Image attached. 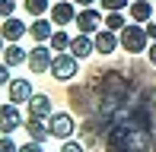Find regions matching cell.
<instances>
[{
  "instance_id": "cell-1",
  "label": "cell",
  "mask_w": 156,
  "mask_h": 152,
  "mask_svg": "<svg viewBox=\"0 0 156 152\" xmlns=\"http://www.w3.org/2000/svg\"><path fill=\"white\" fill-rule=\"evenodd\" d=\"M147 45H150V35H147V25L144 22H134L121 29V48L127 54H144Z\"/></svg>"
},
{
  "instance_id": "cell-2",
  "label": "cell",
  "mask_w": 156,
  "mask_h": 152,
  "mask_svg": "<svg viewBox=\"0 0 156 152\" xmlns=\"http://www.w3.org/2000/svg\"><path fill=\"white\" fill-rule=\"evenodd\" d=\"M76 54L73 51H58L54 54V64H51V76L54 79H61V82H67V79H76Z\"/></svg>"
},
{
  "instance_id": "cell-3",
  "label": "cell",
  "mask_w": 156,
  "mask_h": 152,
  "mask_svg": "<svg viewBox=\"0 0 156 152\" xmlns=\"http://www.w3.org/2000/svg\"><path fill=\"white\" fill-rule=\"evenodd\" d=\"M54 48H45V41H38V45L29 51V70L32 73H48L51 70V64H54Z\"/></svg>"
},
{
  "instance_id": "cell-4",
  "label": "cell",
  "mask_w": 156,
  "mask_h": 152,
  "mask_svg": "<svg viewBox=\"0 0 156 152\" xmlns=\"http://www.w3.org/2000/svg\"><path fill=\"white\" fill-rule=\"evenodd\" d=\"M102 25H105V19H102V13H99L96 6H83V10L76 13V29H80V32H89V35H96Z\"/></svg>"
},
{
  "instance_id": "cell-5",
  "label": "cell",
  "mask_w": 156,
  "mask_h": 152,
  "mask_svg": "<svg viewBox=\"0 0 156 152\" xmlns=\"http://www.w3.org/2000/svg\"><path fill=\"white\" fill-rule=\"evenodd\" d=\"M48 127H51V136H58V140H67V136L76 130V124H73V114L58 111V114L48 117Z\"/></svg>"
},
{
  "instance_id": "cell-6",
  "label": "cell",
  "mask_w": 156,
  "mask_h": 152,
  "mask_svg": "<svg viewBox=\"0 0 156 152\" xmlns=\"http://www.w3.org/2000/svg\"><path fill=\"white\" fill-rule=\"evenodd\" d=\"M93 38H96V54H115L121 48V35H115V29H108V25H102Z\"/></svg>"
},
{
  "instance_id": "cell-7",
  "label": "cell",
  "mask_w": 156,
  "mask_h": 152,
  "mask_svg": "<svg viewBox=\"0 0 156 152\" xmlns=\"http://www.w3.org/2000/svg\"><path fill=\"white\" fill-rule=\"evenodd\" d=\"M23 127V114H19L16 101H10V105L0 108V133H13V130Z\"/></svg>"
},
{
  "instance_id": "cell-8",
  "label": "cell",
  "mask_w": 156,
  "mask_h": 152,
  "mask_svg": "<svg viewBox=\"0 0 156 152\" xmlns=\"http://www.w3.org/2000/svg\"><path fill=\"white\" fill-rule=\"evenodd\" d=\"M6 95H10V101H16V105H29L32 98V79H10V86H6Z\"/></svg>"
},
{
  "instance_id": "cell-9",
  "label": "cell",
  "mask_w": 156,
  "mask_h": 152,
  "mask_svg": "<svg viewBox=\"0 0 156 152\" xmlns=\"http://www.w3.org/2000/svg\"><path fill=\"white\" fill-rule=\"evenodd\" d=\"M51 19H54V25L76 22V6L67 3V0H54V3H51Z\"/></svg>"
},
{
  "instance_id": "cell-10",
  "label": "cell",
  "mask_w": 156,
  "mask_h": 152,
  "mask_svg": "<svg viewBox=\"0 0 156 152\" xmlns=\"http://www.w3.org/2000/svg\"><path fill=\"white\" fill-rule=\"evenodd\" d=\"M70 51H73L76 57H89V54H96V38L89 35V32H76V35L70 38Z\"/></svg>"
},
{
  "instance_id": "cell-11",
  "label": "cell",
  "mask_w": 156,
  "mask_h": 152,
  "mask_svg": "<svg viewBox=\"0 0 156 152\" xmlns=\"http://www.w3.org/2000/svg\"><path fill=\"white\" fill-rule=\"evenodd\" d=\"M0 32H3L6 41H19L26 32H29V25H26L23 19H16V16H3V29H0Z\"/></svg>"
},
{
  "instance_id": "cell-12",
  "label": "cell",
  "mask_w": 156,
  "mask_h": 152,
  "mask_svg": "<svg viewBox=\"0 0 156 152\" xmlns=\"http://www.w3.org/2000/svg\"><path fill=\"white\" fill-rule=\"evenodd\" d=\"M26 133H29L32 140H38V143L51 140V127L45 124V117H29V121H26Z\"/></svg>"
},
{
  "instance_id": "cell-13",
  "label": "cell",
  "mask_w": 156,
  "mask_h": 152,
  "mask_svg": "<svg viewBox=\"0 0 156 152\" xmlns=\"http://www.w3.org/2000/svg\"><path fill=\"white\" fill-rule=\"evenodd\" d=\"M51 22H54V19H45V16H35V22L29 25V35H32L35 41H51V35H54Z\"/></svg>"
},
{
  "instance_id": "cell-14",
  "label": "cell",
  "mask_w": 156,
  "mask_h": 152,
  "mask_svg": "<svg viewBox=\"0 0 156 152\" xmlns=\"http://www.w3.org/2000/svg\"><path fill=\"white\" fill-rule=\"evenodd\" d=\"M54 111H51V98L48 95H32L29 98V117H51Z\"/></svg>"
},
{
  "instance_id": "cell-15",
  "label": "cell",
  "mask_w": 156,
  "mask_h": 152,
  "mask_svg": "<svg viewBox=\"0 0 156 152\" xmlns=\"http://www.w3.org/2000/svg\"><path fill=\"white\" fill-rule=\"evenodd\" d=\"M3 64L19 67V64H29V51L19 48V41H6V51H3Z\"/></svg>"
},
{
  "instance_id": "cell-16",
  "label": "cell",
  "mask_w": 156,
  "mask_h": 152,
  "mask_svg": "<svg viewBox=\"0 0 156 152\" xmlns=\"http://www.w3.org/2000/svg\"><path fill=\"white\" fill-rule=\"evenodd\" d=\"M127 13H131L134 22H150L153 19V0H134L127 6Z\"/></svg>"
},
{
  "instance_id": "cell-17",
  "label": "cell",
  "mask_w": 156,
  "mask_h": 152,
  "mask_svg": "<svg viewBox=\"0 0 156 152\" xmlns=\"http://www.w3.org/2000/svg\"><path fill=\"white\" fill-rule=\"evenodd\" d=\"M51 48H54V51H70V35L64 32V25H58V29H54V35H51Z\"/></svg>"
},
{
  "instance_id": "cell-18",
  "label": "cell",
  "mask_w": 156,
  "mask_h": 152,
  "mask_svg": "<svg viewBox=\"0 0 156 152\" xmlns=\"http://www.w3.org/2000/svg\"><path fill=\"white\" fill-rule=\"evenodd\" d=\"M26 13H29V16H45L48 10H51V0H26Z\"/></svg>"
},
{
  "instance_id": "cell-19",
  "label": "cell",
  "mask_w": 156,
  "mask_h": 152,
  "mask_svg": "<svg viewBox=\"0 0 156 152\" xmlns=\"http://www.w3.org/2000/svg\"><path fill=\"white\" fill-rule=\"evenodd\" d=\"M105 25H108V29H115V32H121L124 25H127V22H124V13H121V10H112L108 16H105Z\"/></svg>"
},
{
  "instance_id": "cell-20",
  "label": "cell",
  "mask_w": 156,
  "mask_h": 152,
  "mask_svg": "<svg viewBox=\"0 0 156 152\" xmlns=\"http://www.w3.org/2000/svg\"><path fill=\"white\" fill-rule=\"evenodd\" d=\"M124 6H131L127 0H102V10L112 13V10H124Z\"/></svg>"
},
{
  "instance_id": "cell-21",
  "label": "cell",
  "mask_w": 156,
  "mask_h": 152,
  "mask_svg": "<svg viewBox=\"0 0 156 152\" xmlns=\"http://www.w3.org/2000/svg\"><path fill=\"white\" fill-rule=\"evenodd\" d=\"M0 13H3V16H13V13H16V0H0Z\"/></svg>"
},
{
  "instance_id": "cell-22",
  "label": "cell",
  "mask_w": 156,
  "mask_h": 152,
  "mask_svg": "<svg viewBox=\"0 0 156 152\" xmlns=\"http://www.w3.org/2000/svg\"><path fill=\"white\" fill-rule=\"evenodd\" d=\"M61 149H64V152H83V143H76V140H67Z\"/></svg>"
},
{
  "instance_id": "cell-23",
  "label": "cell",
  "mask_w": 156,
  "mask_h": 152,
  "mask_svg": "<svg viewBox=\"0 0 156 152\" xmlns=\"http://www.w3.org/2000/svg\"><path fill=\"white\" fill-rule=\"evenodd\" d=\"M10 79H13V76H10V64H3V67H0V82L10 86Z\"/></svg>"
},
{
  "instance_id": "cell-24",
  "label": "cell",
  "mask_w": 156,
  "mask_h": 152,
  "mask_svg": "<svg viewBox=\"0 0 156 152\" xmlns=\"http://www.w3.org/2000/svg\"><path fill=\"white\" fill-rule=\"evenodd\" d=\"M147 35H150V41H156V22H147Z\"/></svg>"
},
{
  "instance_id": "cell-25",
  "label": "cell",
  "mask_w": 156,
  "mask_h": 152,
  "mask_svg": "<svg viewBox=\"0 0 156 152\" xmlns=\"http://www.w3.org/2000/svg\"><path fill=\"white\" fill-rule=\"evenodd\" d=\"M147 57H150V64L156 67V41H153V45H150V51H147Z\"/></svg>"
},
{
  "instance_id": "cell-26",
  "label": "cell",
  "mask_w": 156,
  "mask_h": 152,
  "mask_svg": "<svg viewBox=\"0 0 156 152\" xmlns=\"http://www.w3.org/2000/svg\"><path fill=\"white\" fill-rule=\"evenodd\" d=\"M73 3H80V6H96L99 0H73Z\"/></svg>"
}]
</instances>
